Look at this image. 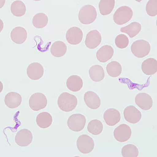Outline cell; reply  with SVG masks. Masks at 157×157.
I'll list each match as a JSON object with an SVG mask.
<instances>
[{
    "instance_id": "obj_3",
    "label": "cell",
    "mask_w": 157,
    "mask_h": 157,
    "mask_svg": "<svg viewBox=\"0 0 157 157\" xmlns=\"http://www.w3.org/2000/svg\"><path fill=\"white\" fill-rule=\"evenodd\" d=\"M150 44L144 39H138L134 41L131 46L132 52L138 58L146 57L150 53Z\"/></svg>"
},
{
    "instance_id": "obj_21",
    "label": "cell",
    "mask_w": 157,
    "mask_h": 157,
    "mask_svg": "<svg viewBox=\"0 0 157 157\" xmlns=\"http://www.w3.org/2000/svg\"><path fill=\"white\" fill-rule=\"evenodd\" d=\"M67 87L72 92H78L83 87V82L82 78L78 75H73L68 78L66 82Z\"/></svg>"
},
{
    "instance_id": "obj_13",
    "label": "cell",
    "mask_w": 157,
    "mask_h": 157,
    "mask_svg": "<svg viewBox=\"0 0 157 157\" xmlns=\"http://www.w3.org/2000/svg\"><path fill=\"white\" fill-rule=\"evenodd\" d=\"M44 69L40 63H33L29 64L27 69V75L29 78L33 80H38L43 77Z\"/></svg>"
},
{
    "instance_id": "obj_15",
    "label": "cell",
    "mask_w": 157,
    "mask_h": 157,
    "mask_svg": "<svg viewBox=\"0 0 157 157\" xmlns=\"http://www.w3.org/2000/svg\"><path fill=\"white\" fill-rule=\"evenodd\" d=\"M104 120L106 124L109 126H114L121 121V116L120 112L116 109H109L104 112Z\"/></svg>"
},
{
    "instance_id": "obj_16",
    "label": "cell",
    "mask_w": 157,
    "mask_h": 157,
    "mask_svg": "<svg viewBox=\"0 0 157 157\" xmlns=\"http://www.w3.org/2000/svg\"><path fill=\"white\" fill-rule=\"evenodd\" d=\"M84 102L90 109H97L101 105V100L97 93L93 91H88L84 95Z\"/></svg>"
},
{
    "instance_id": "obj_8",
    "label": "cell",
    "mask_w": 157,
    "mask_h": 157,
    "mask_svg": "<svg viewBox=\"0 0 157 157\" xmlns=\"http://www.w3.org/2000/svg\"><path fill=\"white\" fill-rule=\"evenodd\" d=\"M132 135V129L128 125L121 124L118 126L114 131V136L117 141L124 143L130 139Z\"/></svg>"
},
{
    "instance_id": "obj_17",
    "label": "cell",
    "mask_w": 157,
    "mask_h": 157,
    "mask_svg": "<svg viewBox=\"0 0 157 157\" xmlns=\"http://www.w3.org/2000/svg\"><path fill=\"white\" fill-rule=\"evenodd\" d=\"M27 37V31L24 27L17 26L15 27L11 31V39L14 43L16 44H23L26 41Z\"/></svg>"
},
{
    "instance_id": "obj_20",
    "label": "cell",
    "mask_w": 157,
    "mask_h": 157,
    "mask_svg": "<svg viewBox=\"0 0 157 157\" xmlns=\"http://www.w3.org/2000/svg\"><path fill=\"white\" fill-rule=\"evenodd\" d=\"M141 70L146 75H155L157 72V60L152 58L146 59L141 64Z\"/></svg>"
},
{
    "instance_id": "obj_31",
    "label": "cell",
    "mask_w": 157,
    "mask_h": 157,
    "mask_svg": "<svg viewBox=\"0 0 157 157\" xmlns=\"http://www.w3.org/2000/svg\"><path fill=\"white\" fill-rule=\"evenodd\" d=\"M121 155L123 157H137L139 155V150L136 146L128 144L122 148Z\"/></svg>"
},
{
    "instance_id": "obj_19",
    "label": "cell",
    "mask_w": 157,
    "mask_h": 157,
    "mask_svg": "<svg viewBox=\"0 0 157 157\" xmlns=\"http://www.w3.org/2000/svg\"><path fill=\"white\" fill-rule=\"evenodd\" d=\"M22 98L20 94L11 92L6 94L4 98L6 106L10 109H15L21 105Z\"/></svg>"
},
{
    "instance_id": "obj_5",
    "label": "cell",
    "mask_w": 157,
    "mask_h": 157,
    "mask_svg": "<svg viewBox=\"0 0 157 157\" xmlns=\"http://www.w3.org/2000/svg\"><path fill=\"white\" fill-rule=\"evenodd\" d=\"M93 138L87 135H82L77 139V147L79 151L83 154H88L94 148Z\"/></svg>"
},
{
    "instance_id": "obj_32",
    "label": "cell",
    "mask_w": 157,
    "mask_h": 157,
    "mask_svg": "<svg viewBox=\"0 0 157 157\" xmlns=\"http://www.w3.org/2000/svg\"><path fill=\"white\" fill-rule=\"evenodd\" d=\"M115 43L118 48L120 49L125 48L129 45L128 38L124 34H120L115 38Z\"/></svg>"
},
{
    "instance_id": "obj_9",
    "label": "cell",
    "mask_w": 157,
    "mask_h": 157,
    "mask_svg": "<svg viewBox=\"0 0 157 157\" xmlns=\"http://www.w3.org/2000/svg\"><path fill=\"white\" fill-rule=\"evenodd\" d=\"M83 34L81 29L78 27L70 28L66 33V38L70 45H76L82 41Z\"/></svg>"
},
{
    "instance_id": "obj_4",
    "label": "cell",
    "mask_w": 157,
    "mask_h": 157,
    "mask_svg": "<svg viewBox=\"0 0 157 157\" xmlns=\"http://www.w3.org/2000/svg\"><path fill=\"white\" fill-rule=\"evenodd\" d=\"M132 16L133 11L130 7L122 6L119 7L114 13L113 20L115 23L117 25H123L130 21Z\"/></svg>"
},
{
    "instance_id": "obj_14",
    "label": "cell",
    "mask_w": 157,
    "mask_h": 157,
    "mask_svg": "<svg viewBox=\"0 0 157 157\" xmlns=\"http://www.w3.org/2000/svg\"><path fill=\"white\" fill-rule=\"evenodd\" d=\"M136 105L143 110L147 111L153 105V101L150 95L146 93H139L135 99Z\"/></svg>"
},
{
    "instance_id": "obj_6",
    "label": "cell",
    "mask_w": 157,
    "mask_h": 157,
    "mask_svg": "<svg viewBox=\"0 0 157 157\" xmlns=\"http://www.w3.org/2000/svg\"><path fill=\"white\" fill-rule=\"evenodd\" d=\"M86 121V117L83 115L74 114L68 118L67 124L70 130L75 132H78L84 129Z\"/></svg>"
},
{
    "instance_id": "obj_10",
    "label": "cell",
    "mask_w": 157,
    "mask_h": 157,
    "mask_svg": "<svg viewBox=\"0 0 157 157\" xmlns=\"http://www.w3.org/2000/svg\"><path fill=\"white\" fill-rule=\"evenodd\" d=\"M33 139L32 132L27 129H22L18 131L15 137L16 144L20 147H26L30 145Z\"/></svg>"
},
{
    "instance_id": "obj_7",
    "label": "cell",
    "mask_w": 157,
    "mask_h": 157,
    "mask_svg": "<svg viewBox=\"0 0 157 157\" xmlns=\"http://www.w3.org/2000/svg\"><path fill=\"white\" fill-rule=\"evenodd\" d=\"M47 105V99L41 93H35L29 99V105L34 111H38L45 109Z\"/></svg>"
},
{
    "instance_id": "obj_28",
    "label": "cell",
    "mask_w": 157,
    "mask_h": 157,
    "mask_svg": "<svg viewBox=\"0 0 157 157\" xmlns=\"http://www.w3.org/2000/svg\"><path fill=\"white\" fill-rule=\"evenodd\" d=\"M11 11L13 15L20 17L25 14L26 8L25 4L21 1H15L11 4Z\"/></svg>"
},
{
    "instance_id": "obj_29",
    "label": "cell",
    "mask_w": 157,
    "mask_h": 157,
    "mask_svg": "<svg viewBox=\"0 0 157 157\" xmlns=\"http://www.w3.org/2000/svg\"><path fill=\"white\" fill-rule=\"evenodd\" d=\"M106 69L108 75L114 78L119 77L122 72L121 64L116 61H113L108 63Z\"/></svg>"
},
{
    "instance_id": "obj_12",
    "label": "cell",
    "mask_w": 157,
    "mask_h": 157,
    "mask_svg": "<svg viewBox=\"0 0 157 157\" xmlns=\"http://www.w3.org/2000/svg\"><path fill=\"white\" fill-rule=\"evenodd\" d=\"M102 41L101 34L98 30L90 31L86 36L85 45L88 48L93 49L100 45Z\"/></svg>"
},
{
    "instance_id": "obj_1",
    "label": "cell",
    "mask_w": 157,
    "mask_h": 157,
    "mask_svg": "<svg viewBox=\"0 0 157 157\" xmlns=\"http://www.w3.org/2000/svg\"><path fill=\"white\" fill-rule=\"evenodd\" d=\"M57 103L61 111L69 112L75 109L78 104V100L75 95L68 92H63L59 95Z\"/></svg>"
},
{
    "instance_id": "obj_2",
    "label": "cell",
    "mask_w": 157,
    "mask_h": 157,
    "mask_svg": "<svg viewBox=\"0 0 157 157\" xmlns=\"http://www.w3.org/2000/svg\"><path fill=\"white\" fill-rule=\"evenodd\" d=\"M97 10L92 5L83 6L81 8L78 12V20L84 25L92 23L97 19Z\"/></svg>"
},
{
    "instance_id": "obj_23",
    "label": "cell",
    "mask_w": 157,
    "mask_h": 157,
    "mask_svg": "<svg viewBox=\"0 0 157 157\" xmlns=\"http://www.w3.org/2000/svg\"><path fill=\"white\" fill-rule=\"evenodd\" d=\"M37 125L41 128L50 127L52 123V117L49 113L44 112L39 113L36 117Z\"/></svg>"
},
{
    "instance_id": "obj_18",
    "label": "cell",
    "mask_w": 157,
    "mask_h": 157,
    "mask_svg": "<svg viewBox=\"0 0 157 157\" xmlns=\"http://www.w3.org/2000/svg\"><path fill=\"white\" fill-rule=\"evenodd\" d=\"M114 51L109 45H104L101 47L97 52V58L101 63H106L112 58Z\"/></svg>"
},
{
    "instance_id": "obj_11",
    "label": "cell",
    "mask_w": 157,
    "mask_h": 157,
    "mask_svg": "<svg viewBox=\"0 0 157 157\" xmlns=\"http://www.w3.org/2000/svg\"><path fill=\"white\" fill-rule=\"evenodd\" d=\"M123 113L125 120L129 123H137L141 119V113L134 106H128L124 109Z\"/></svg>"
},
{
    "instance_id": "obj_27",
    "label": "cell",
    "mask_w": 157,
    "mask_h": 157,
    "mask_svg": "<svg viewBox=\"0 0 157 157\" xmlns=\"http://www.w3.org/2000/svg\"><path fill=\"white\" fill-rule=\"evenodd\" d=\"M48 23V17L43 13H39L34 15L32 23L34 27L37 29H43L46 26Z\"/></svg>"
},
{
    "instance_id": "obj_22",
    "label": "cell",
    "mask_w": 157,
    "mask_h": 157,
    "mask_svg": "<svg viewBox=\"0 0 157 157\" xmlns=\"http://www.w3.org/2000/svg\"><path fill=\"white\" fill-rule=\"evenodd\" d=\"M90 77L94 82H100L103 80L105 77V72L102 66L95 64L91 66L89 70Z\"/></svg>"
},
{
    "instance_id": "obj_30",
    "label": "cell",
    "mask_w": 157,
    "mask_h": 157,
    "mask_svg": "<svg viewBox=\"0 0 157 157\" xmlns=\"http://www.w3.org/2000/svg\"><path fill=\"white\" fill-rule=\"evenodd\" d=\"M87 129L90 133L94 135H98L102 133L103 125L100 120H92L88 124Z\"/></svg>"
},
{
    "instance_id": "obj_24",
    "label": "cell",
    "mask_w": 157,
    "mask_h": 157,
    "mask_svg": "<svg viewBox=\"0 0 157 157\" xmlns=\"http://www.w3.org/2000/svg\"><path fill=\"white\" fill-rule=\"evenodd\" d=\"M67 47L66 44L62 41H56L53 43L50 48L52 55L57 58L63 57L66 54Z\"/></svg>"
},
{
    "instance_id": "obj_33",
    "label": "cell",
    "mask_w": 157,
    "mask_h": 157,
    "mask_svg": "<svg viewBox=\"0 0 157 157\" xmlns=\"http://www.w3.org/2000/svg\"><path fill=\"white\" fill-rule=\"evenodd\" d=\"M147 13L150 16H155L157 14V0H149L146 6Z\"/></svg>"
},
{
    "instance_id": "obj_26",
    "label": "cell",
    "mask_w": 157,
    "mask_h": 157,
    "mask_svg": "<svg viewBox=\"0 0 157 157\" xmlns=\"http://www.w3.org/2000/svg\"><path fill=\"white\" fill-rule=\"evenodd\" d=\"M115 0H101L98 4L100 14L106 16L111 14L114 8Z\"/></svg>"
},
{
    "instance_id": "obj_25",
    "label": "cell",
    "mask_w": 157,
    "mask_h": 157,
    "mask_svg": "<svg viewBox=\"0 0 157 157\" xmlns=\"http://www.w3.org/2000/svg\"><path fill=\"white\" fill-rule=\"evenodd\" d=\"M141 25L138 22H132L125 27H121V32L125 33L130 38L135 37L141 31Z\"/></svg>"
}]
</instances>
